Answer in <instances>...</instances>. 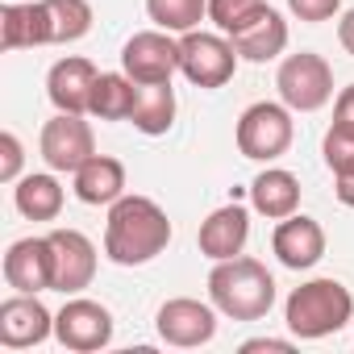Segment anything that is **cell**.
Returning <instances> with one entry per match:
<instances>
[{
  "label": "cell",
  "instance_id": "cell-9",
  "mask_svg": "<svg viewBox=\"0 0 354 354\" xmlns=\"http://www.w3.org/2000/svg\"><path fill=\"white\" fill-rule=\"evenodd\" d=\"M42 158L50 171H80L92 154H96V138H92V125L84 121V113H55L46 125H42Z\"/></svg>",
  "mask_w": 354,
  "mask_h": 354
},
{
  "label": "cell",
  "instance_id": "cell-20",
  "mask_svg": "<svg viewBox=\"0 0 354 354\" xmlns=\"http://www.w3.org/2000/svg\"><path fill=\"white\" fill-rule=\"evenodd\" d=\"M75 196L84 205H113L125 196V167L113 154H92L75 171Z\"/></svg>",
  "mask_w": 354,
  "mask_h": 354
},
{
  "label": "cell",
  "instance_id": "cell-24",
  "mask_svg": "<svg viewBox=\"0 0 354 354\" xmlns=\"http://www.w3.org/2000/svg\"><path fill=\"white\" fill-rule=\"evenodd\" d=\"M146 13L154 30L167 34H192L209 17V0H146Z\"/></svg>",
  "mask_w": 354,
  "mask_h": 354
},
{
  "label": "cell",
  "instance_id": "cell-3",
  "mask_svg": "<svg viewBox=\"0 0 354 354\" xmlns=\"http://www.w3.org/2000/svg\"><path fill=\"white\" fill-rule=\"evenodd\" d=\"M283 321L296 337L304 342H317V337H329L337 329H346L354 321V296L346 283L337 279H308L300 283L288 304H283Z\"/></svg>",
  "mask_w": 354,
  "mask_h": 354
},
{
  "label": "cell",
  "instance_id": "cell-10",
  "mask_svg": "<svg viewBox=\"0 0 354 354\" xmlns=\"http://www.w3.org/2000/svg\"><path fill=\"white\" fill-rule=\"evenodd\" d=\"M154 329H158V337L167 346H180V350L205 346L217 333V304H205V300H192V296H175V300H167L158 308Z\"/></svg>",
  "mask_w": 354,
  "mask_h": 354
},
{
  "label": "cell",
  "instance_id": "cell-30",
  "mask_svg": "<svg viewBox=\"0 0 354 354\" xmlns=\"http://www.w3.org/2000/svg\"><path fill=\"white\" fill-rule=\"evenodd\" d=\"M333 121L354 129V84H346V88L337 92V100H333Z\"/></svg>",
  "mask_w": 354,
  "mask_h": 354
},
{
  "label": "cell",
  "instance_id": "cell-12",
  "mask_svg": "<svg viewBox=\"0 0 354 354\" xmlns=\"http://www.w3.org/2000/svg\"><path fill=\"white\" fill-rule=\"evenodd\" d=\"M50 333H55V317L38 296L17 292L0 304V346L30 350V346H42Z\"/></svg>",
  "mask_w": 354,
  "mask_h": 354
},
{
  "label": "cell",
  "instance_id": "cell-28",
  "mask_svg": "<svg viewBox=\"0 0 354 354\" xmlns=\"http://www.w3.org/2000/svg\"><path fill=\"white\" fill-rule=\"evenodd\" d=\"M21 162H26L21 138L5 129V133H0V180H5V184H17V180H21Z\"/></svg>",
  "mask_w": 354,
  "mask_h": 354
},
{
  "label": "cell",
  "instance_id": "cell-8",
  "mask_svg": "<svg viewBox=\"0 0 354 354\" xmlns=\"http://www.w3.org/2000/svg\"><path fill=\"white\" fill-rule=\"evenodd\" d=\"M55 337H59V346H67L75 354L104 350L113 342V313L88 296H71L55 313Z\"/></svg>",
  "mask_w": 354,
  "mask_h": 354
},
{
  "label": "cell",
  "instance_id": "cell-25",
  "mask_svg": "<svg viewBox=\"0 0 354 354\" xmlns=\"http://www.w3.org/2000/svg\"><path fill=\"white\" fill-rule=\"evenodd\" d=\"M46 17H50V42H80L92 30V5L88 0H42Z\"/></svg>",
  "mask_w": 354,
  "mask_h": 354
},
{
  "label": "cell",
  "instance_id": "cell-15",
  "mask_svg": "<svg viewBox=\"0 0 354 354\" xmlns=\"http://www.w3.org/2000/svg\"><path fill=\"white\" fill-rule=\"evenodd\" d=\"M96 80H100V71H96L88 59L67 55V59H59V63L50 67V75H46V96H50V104H55L59 113H88V109H92V88H96Z\"/></svg>",
  "mask_w": 354,
  "mask_h": 354
},
{
  "label": "cell",
  "instance_id": "cell-16",
  "mask_svg": "<svg viewBox=\"0 0 354 354\" xmlns=\"http://www.w3.org/2000/svg\"><path fill=\"white\" fill-rule=\"evenodd\" d=\"M246 238H250V213H246L242 205H225V209L209 213V217L201 221V234H196L201 254L213 259V263L238 259L242 246H246Z\"/></svg>",
  "mask_w": 354,
  "mask_h": 354
},
{
  "label": "cell",
  "instance_id": "cell-21",
  "mask_svg": "<svg viewBox=\"0 0 354 354\" xmlns=\"http://www.w3.org/2000/svg\"><path fill=\"white\" fill-rule=\"evenodd\" d=\"M129 121L146 138L167 133L175 125V88L171 84H138V100H133Z\"/></svg>",
  "mask_w": 354,
  "mask_h": 354
},
{
  "label": "cell",
  "instance_id": "cell-19",
  "mask_svg": "<svg viewBox=\"0 0 354 354\" xmlns=\"http://www.w3.org/2000/svg\"><path fill=\"white\" fill-rule=\"evenodd\" d=\"M250 205L267 221H283V217H292L300 209V180L283 167H267L250 184Z\"/></svg>",
  "mask_w": 354,
  "mask_h": 354
},
{
  "label": "cell",
  "instance_id": "cell-23",
  "mask_svg": "<svg viewBox=\"0 0 354 354\" xmlns=\"http://www.w3.org/2000/svg\"><path fill=\"white\" fill-rule=\"evenodd\" d=\"M133 100H138V84L125 71H104L92 88V109L88 113L96 121H129Z\"/></svg>",
  "mask_w": 354,
  "mask_h": 354
},
{
  "label": "cell",
  "instance_id": "cell-4",
  "mask_svg": "<svg viewBox=\"0 0 354 354\" xmlns=\"http://www.w3.org/2000/svg\"><path fill=\"white\" fill-rule=\"evenodd\" d=\"M275 88L292 113H317L333 100V67L313 50L288 55L275 71Z\"/></svg>",
  "mask_w": 354,
  "mask_h": 354
},
{
  "label": "cell",
  "instance_id": "cell-2",
  "mask_svg": "<svg viewBox=\"0 0 354 354\" xmlns=\"http://www.w3.org/2000/svg\"><path fill=\"white\" fill-rule=\"evenodd\" d=\"M209 300L230 321H259L275 304V279L259 259H221L209 271Z\"/></svg>",
  "mask_w": 354,
  "mask_h": 354
},
{
  "label": "cell",
  "instance_id": "cell-13",
  "mask_svg": "<svg viewBox=\"0 0 354 354\" xmlns=\"http://www.w3.org/2000/svg\"><path fill=\"white\" fill-rule=\"evenodd\" d=\"M55 246V292L80 296L96 279V246L80 230H50Z\"/></svg>",
  "mask_w": 354,
  "mask_h": 354
},
{
  "label": "cell",
  "instance_id": "cell-27",
  "mask_svg": "<svg viewBox=\"0 0 354 354\" xmlns=\"http://www.w3.org/2000/svg\"><path fill=\"white\" fill-rule=\"evenodd\" d=\"M321 154H325V167H329L333 175H346V171H354V129L333 121V125L325 129Z\"/></svg>",
  "mask_w": 354,
  "mask_h": 354
},
{
  "label": "cell",
  "instance_id": "cell-17",
  "mask_svg": "<svg viewBox=\"0 0 354 354\" xmlns=\"http://www.w3.org/2000/svg\"><path fill=\"white\" fill-rule=\"evenodd\" d=\"M230 42L238 50V59H246V63H271V59H279L288 50V21L267 5L254 21H246L238 34H230Z\"/></svg>",
  "mask_w": 354,
  "mask_h": 354
},
{
  "label": "cell",
  "instance_id": "cell-7",
  "mask_svg": "<svg viewBox=\"0 0 354 354\" xmlns=\"http://www.w3.org/2000/svg\"><path fill=\"white\" fill-rule=\"evenodd\" d=\"M121 71L133 84H171L180 71V42L167 30H142L121 46Z\"/></svg>",
  "mask_w": 354,
  "mask_h": 354
},
{
  "label": "cell",
  "instance_id": "cell-32",
  "mask_svg": "<svg viewBox=\"0 0 354 354\" xmlns=\"http://www.w3.org/2000/svg\"><path fill=\"white\" fill-rule=\"evenodd\" d=\"M333 196H337L346 209H354V171H346V175H333Z\"/></svg>",
  "mask_w": 354,
  "mask_h": 354
},
{
  "label": "cell",
  "instance_id": "cell-6",
  "mask_svg": "<svg viewBox=\"0 0 354 354\" xmlns=\"http://www.w3.org/2000/svg\"><path fill=\"white\" fill-rule=\"evenodd\" d=\"M180 71L196 88H225L238 71V50L225 34H180Z\"/></svg>",
  "mask_w": 354,
  "mask_h": 354
},
{
  "label": "cell",
  "instance_id": "cell-14",
  "mask_svg": "<svg viewBox=\"0 0 354 354\" xmlns=\"http://www.w3.org/2000/svg\"><path fill=\"white\" fill-rule=\"evenodd\" d=\"M271 250L288 271H308L325 259V230H321V221H313L304 213H292L275 225Z\"/></svg>",
  "mask_w": 354,
  "mask_h": 354
},
{
  "label": "cell",
  "instance_id": "cell-5",
  "mask_svg": "<svg viewBox=\"0 0 354 354\" xmlns=\"http://www.w3.org/2000/svg\"><path fill=\"white\" fill-rule=\"evenodd\" d=\"M292 138H296V125L288 104L259 100L238 117V150L254 162H275L279 154H288Z\"/></svg>",
  "mask_w": 354,
  "mask_h": 354
},
{
  "label": "cell",
  "instance_id": "cell-29",
  "mask_svg": "<svg viewBox=\"0 0 354 354\" xmlns=\"http://www.w3.org/2000/svg\"><path fill=\"white\" fill-rule=\"evenodd\" d=\"M288 9L300 21H308V26H321V21H329L342 9V0H288Z\"/></svg>",
  "mask_w": 354,
  "mask_h": 354
},
{
  "label": "cell",
  "instance_id": "cell-22",
  "mask_svg": "<svg viewBox=\"0 0 354 354\" xmlns=\"http://www.w3.org/2000/svg\"><path fill=\"white\" fill-rule=\"evenodd\" d=\"M13 205L30 221H55L63 213V188L55 175H21L13 188Z\"/></svg>",
  "mask_w": 354,
  "mask_h": 354
},
{
  "label": "cell",
  "instance_id": "cell-11",
  "mask_svg": "<svg viewBox=\"0 0 354 354\" xmlns=\"http://www.w3.org/2000/svg\"><path fill=\"white\" fill-rule=\"evenodd\" d=\"M5 283L13 292H55V246L46 238H21L5 254Z\"/></svg>",
  "mask_w": 354,
  "mask_h": 354
},
{
  "label": "cell",
  "instance_id": "cell-33",
  "mask_svg": "<svg viewBox=\"0 0 354 354\" xmlns=\"http://www.w3.org/2000/svg\"><path fill=\"white\" fill-rule=\"evenodd\" d=\"M337 42H342V50H346V55H354V9L337 21Z\"/></svg>",
  "mask_w": 354,
  "mask_h": 354
},
{
  "label": "cell",
  "instance_id": "cell-18",
  "mask_svg": "<svg viewBox=\"0 0 354 354\" xmlns=\"http://www.w3.org/2000/svg\"><path fill=\"white\" fill-rule=\"evenodd\" d=\"M0 46L5 50H26V46H50V17L46 5H9L0 9Z\"/></svg>",
  "mask_w": 354,
  "mask_h": 354
},
{
  "label": "cell",
  "instance_id": "cell-1",
  "mask_svg": "<svg viewBox=\"0 0 354 354\" xmlns=\"http://www.w3.org/2000/svg\"><path fill=\"white\" fill-rule=\"evenodd\" d=\"M171 242V221L150 196H121L109 205L104 221V254L117 267H142L158 259Z\"/></svg>",
  "mask_w": 354,
  "mask_h": 354
},
{
  "label": "cell",
  "instance_id": "cell-31",
  "mask_svg": "<svg viewBox=\"0 0 354 354\" xmlns=\"http://www.w3.org/2000/svg\"><path fill=\"white\" fill-rule=\"evenodd\" d=\"M263 350H271V354H288L292 342H283V337H250V342H242V354H263Z\"/></svg>",
  "mask_w": 354,
  "mask_h": 354
},
{
  "label": "cell",
  "instance_id": "cell-26",
  "mask_svg": "<svg viewBox=\"0 0 354 354\" xmlns=\"http://www.w3.org/2000/svg\"><path fill=\"white\" fill-rule=\"evenodd\" d=\"M267 9V0H209V21L230 38Z\"/></svg>",
  "mask_w": 354,
  "mask_h": 354
}]
</instances>
